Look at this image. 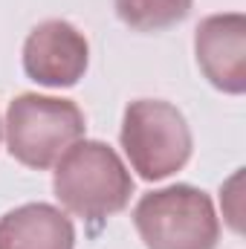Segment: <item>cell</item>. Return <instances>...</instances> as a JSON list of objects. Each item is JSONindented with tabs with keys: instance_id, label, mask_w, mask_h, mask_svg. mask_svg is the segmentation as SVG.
Wrapping results in <instances>:
<instances>
[{
	"instance_id": "cell-8",
	"label": "cell",
	"mask_w": 246,
	"mask_h": 249,
	"mask_svg": "<svg viewBox=\"0 0 246 249\" xmlns=\"http://www.w3.org/2000/svg\"><path fill=\"white\" fill-rule=\"evenodd\" d=\"M124 26L136 32H162L183 23L194 0H113Z\"/></svg>"
},
{
	"instance_id": "cell-1",
	"label": "cell",
	"mask_w": 246,
	"mask_h": 249,
	"mask_svg": "<svg viewBox=\"0 0 246 249\" xmlns=\"http://www.w3.org/2000/svg\"><path fill=\"white\" fill-rule=\"evenodd\" d=\"M53 191L67 212L99 223L130 203L133 177L107 142L78 139L55 162Z\"/></svg>"
},
{
	"instance_id": "cell-3",
	"label": "cell",
	"mask_w": 246,
	"mask_h": 249,
	"mask_svg": "<svg viewBox=\"0 0 246 249\" xmlns=\"http://www.w3.org/2000/svg\"><path fill=\"white\" fill-rule=\"evenodd\" d=\"M84 113L75 102L20 93L6 110V148L26 168H50L61 154L84 139Z\"/></svg>"
},
{
	"instance_id": "cell-7",
	"label": "cell",
	"mask_w": 246,
	"mask_h": 249,
	"mask_svg": "<svg viewBox=\"0 0 246 249\" xmlns=\"http://www.w3.org/2000/svg\"><path fill=\"white\" fill-rule=\"evenodd\" d=\"M75 226L50 203H26L0 217V249H72Z\"/></svg>"
},
{
	"instance_id": "cell-6",
	"label": "cell",
	"mask_w": 246,
	"mask_h": 249,
	"mask_svg": "<svg viewBox=\"0 0 246 249\" xmlns=\"http://www.w3.org/2000/svg\"><path fill=\"white\" fill-rule=\"evenodd\" d=\"M194 55L211 87L241 96L246 90V18L241 12L203 18L194 32Z\"/></svg>"
},
{
	"instance_id": "cell-4",
	"label": "cell",
	"mask_w": 246,
	"mask_h": 249,
	"mask_svg": "<svg viewBox=\"0 0 246 249\" xmlns=\"http://www.w3.org/2000/svg\"><path fill=\"white\" fill-rule=\"evenodd\" d=\"M119 142L130 168L148 180H165L191 160V127L185 116L162 99H136L124 107Z\"/></svg>"
},
{
	"instance_id": "cell-2",
	"label": "cell",
	"mask_w": 246,
	"mask_h": 249,
	"mask_svg": "<svg viewBox=\"0 0 246 249\" xmlns=\"http://www.w3.org/2000/svg\"><path fill=\"white\" fill-rule=\"evenodd\" d=\"M133 226L148 249H214L220 238L211 197L188 183L142 194Z\"/></svg>"
},
{
	"instance_id": "cell-5",
	"label": "cell",
	"mask_w": 246,
	"mask_h": 249,
	"mask_svg": "<svg viewBox=\"0 0 246 249\" xmlns=\"http://www.w3.org/2000/svg\"><path fill=\"white\" fill-rule=\"evenodd\" d=\"M90 61L87 38L61 18L38 23L23 44V70L44 87H72L84 78Z\"/></svg>"
}]
</instances>
